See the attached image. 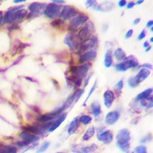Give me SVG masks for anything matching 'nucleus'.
Listing matches in <instances>:
<instances>
[{
    "mask_svg": "<svg viewBox=\"0 0 153 153\" xmlns=\"http://www.w3.org/2000/svg\"><path fill=\"white\" fill-rule=\"evenodd\" d=\"M152 24H153V22H152V20H149V21L147 23V24H146V26H147V27H150V26H151V27H152Z\"/></svg>",
    "mask_w": 153,
    "mask_h": 153,
    "instance_id": "37998d69",
    "label": "nucleus"
},
{
    "mask_svg": "<svg viewBox=\"0 0 153 153\" xmlns=\"http://www.w3.org/2000/svg\"><path fill=\"white\" fill-rule=\"evenodd\" d=\"M66 116H67L66 114H63L62 115H61L58 118V119L51 126H50V127L48 128V131L50 132H52L54 131L56 129H57L60 126V124L65 121Z\"/></svg>",
    "mask_w": 153,
    "mask_h": 153,
    "instance_id": "a211bd4d",
    "label": "nucleus"
},
{
    "mask_svg": "<svg viewBox=\"0 0 153 153\" xmlns=\"http://www.w3.org/2000/svg\"><path fill=\"white\" fill-rule=\"evenodd\" d=\"M126 153H134V152H133V151H128Z\"/></svg>",
    "mask_w": 153,
    "mask_h": 153,
    "instance_id": "8fccbe9b",
    "label": "nucleus"
},
{
    "mask_svg": "<svg viewBox=\"0 0 153 153\" xmlns=\"http://www.w3.org/2000/svg\"><path fill=\"white\" fill-rule=\"evenodd\" d=\"M118 6L120 7H124L126 5V1L125 0H121V1H120L118 3Z\"/></svg>",
    "mask_w": 153,
    "mask_h": 153,
    "instance_id": "4c0bfd02",
    "label": "nucleus"
},
{
    "mask_svg": "<svg viewBox=\"0 0 153 153\" xmlns=\"http://www.w3.org/2000/svg\"><path fill=\"white\" fill-rule=\"evenodd\" d=\"M77 13L75 8L72 6L66 5L63 7L60 13V17L63 20H69L73 18Z\"/></svg>",
    "mask_w": 153,
    "mask_h": 153,
    "instance_id": "9b49d317",
    "label": "nucleus"
},
{
    "mask_svg": "<svg viewBox=\"0 0 153 153\" xmlns=\"http://www.w3.org/2000/svg\"><path fill=\"white\" fill-rule=\"evenodd\" d=\"M96 56H97L96 51L95 50H91L81 54L79 57V63H81L88 62L90 61L94 60L96 57Z\"/></svg>",
    "mask_w": 153,
    "mask_h": 153,
    "instance_id": "ddd939ff",
    "label": "nucleus"
},
{
    "mask_svg": "<svg viewBox=\"0 0 153 153\" xmlns=\"http://www.w3.org/2000/svg\"><path fill=\"white\" fill-rule=\"evenodd\" d=\"M94 30V26L92 22H90L88 23H87L81 29L79 30L78 32V38L81 41H84L90 36H91V33Z\"/></svg>",
    "mask_w": 153,
    "mask_h": 153,
    "instance_id": "39448f33",
    "label": "nucleus"
},
{
    "mask_svg": "<svg viewBox=\"0 0 153 153\" xmlns=\"http://www.w3.org/2000/svg\"><path fill=\"white\" fill-rule=\"evenodd\" d=\"M53 3H54V4H57V5H59V4H65V1H51Z\"/></svg>",
    "mask_w": 153,
    "mask_h": 153,
    "instance_id": "79ce46f5",
    "label": "nucleus"
},
{
    "mask_svg": "<svg viewBox=\"0 0 153 153\" xmlns=\"http://www.w3.org/2000/svg\"><path fill=\"white\" fill-rule=\"evenodd\" d=\"M134 5H135V2H133V1H131V2H130L127 5V8H133L134 6Z\"/></svg>",
    "mask_w": 153,
    "mask_h": 153,
    "instance_id": "ea45409f",
    "label": "nucleus"
},
{
    "mask_svg": "<svg viewBox=\"0 0 153 153\" xmlns=\"http://www.w3.org/2000/svg\"><path fill=\"white\" fill-rule=\"evenodd\" d=\"M151 72L149 70L146 69H142L139 71V72L137 74V75L134 78H130L128 79V84L131 87H135L136 85L142 81H143L145 79L148 78L149 75Z\"/></svg>",
    "mask_w": 153,
    "mask_h": 153,
    "instance_id": "20e7f679",
    "label": "nucleus"
},
{
    "mask_svg": "<svg viewBox=\"0 0 153 153\" xmlns=\"http://www.w3.org/2000/svg\"><path fill=\"white\" fill-rule=\"evenodd\" d=\"M97 148V145L93 143L87 146L76 145L73 146L71 149L74 153H91L96 151Z\"/></svg>",
    "mask_w": 153,
    "mask_h": 153,
    "instance_id": "9d476101",
    "label": "nucleus"
},
{
    "mask_svg": "<svg viewBox=\"0 0 153 153\" xmlns=\"http://www.w3.org/2000/svg\"><path fill=\"white\" fill-rule=\"evenodd\" d=\"M130 133L126 128L120 130L116 136L117 144L118 148L123 152H127L128 151L130 147Z\"/></svg>",
    "mask_w": 153,
    "mask_h": 153,
    "instance_id": "f257e3e1",
    "label": "nucleus"
},
{
    "mask_svg": "<svg viewBox=\"0 0 153 153\" xmlns=\"http://www.w3.org/2000/svg\"><path fill=\"white\" fill-rule=\"evenodd\" d=\"M143 1H137L136 2V4L137 5H140V4H142V3H143Z\"/></svg>",
    "mask_w": 153,
    "mask_h": 153,
    "instance_id": "49530a36",
    "label": "nucleus"
},
{
    "mask_svg": "<svg viewBox=\"0 0 153 153\" xmlns=\"http://www.w3.org/2000/svg\"><path fill=\"white\" fill-rule=\"evenodd\" d=\"M26 14L27 11L25 9H20V7H15L7 12L4 16V21L6 23L19 21L23 19Z\"/></svg>",
    "mask_w": 153,
    "mask_h": 153,
    "instance_id": "7ed1b4c3",
    "label": "nucleus"
},
{
    "mask_svg": "<svg viewBox=\"0 0 153 153\" xmlns=\"http://www.w3.org/2000/svg\"><path fill=\"white\" fill-rule=\"evenodd\" d=\"M91 65L90 63H85L78 66H75L72 69V76L74 78V82L76 86H79L81 84V80L84 78L88 69H90Z\"/></svg>",
    "mask_w": 153,
    "mask_h": 153,
    "instance_id": "f03ea898",
    "label": "nucleus"
},
{
    "mask_svg": "<svg viewBox=\"0 0 153 153\" xmlns=\"http://www.w3.org/2000/svg\"><path fill=\"white\" fill-rule=\"evenodd\" d=\"M88 19V16L86 14H79L72 19L70 23L69 28L71 30H76L86 23Z\"/></svg>",
    "mask_w": 153,
    "mask_h": 153,
    "instance_id": "1a4fd4ad",
    "label": "nucleus"
},
{
    "mask_svg": "<svg viewBox=\"0 0 153 153\" xmlns=\"http://www.w3.org/2000/svg\"><path fill=\"white\" fill-rule=\"evenodd\" d=\"M115 68L119 71H122V72H124L126 71L127 70V68L126 67V66L124 65V64L123 63H120L118 64H116L115 66Z\"/></svg>",
    "mask_w": 153,
    "mask_h": 153,
    "instance_id": "2f4dec72",
    "label": "nucleus"
},
{
    "mask_svg": "<svg viewBox=\"0 0 153 153\" xmlns=\"http://www.w3.org/2000/svg\"><path fill=\"white\" fill-rule=\"evenodd\" d=\"M79 119L77 118H74L70 123L68 129V133L69 134H74L76 130H77L78 126H79Z\"/></svg>",
    "mask_w": 153,
    "mask_h": 153,
    "instance_id": "aec40b11",
    "label": "nucleus"
},
{
    "mask_svg": "<svg viewBox=\"0 0 153 153\" xmlns=\"http://www.w3.org/2000/svg\"><path fill=\"white\" fill-rule=\"evenodd\" d=\"M142 68H146V69H148V70L152 69V65L151 64H149V63H145V64L142 65Z\"/></svg>",
    "mask_w": 153,
    "mask_h": 153,
    "instance_id": "58836bf2",
    "label": "nucleus"
},
{
    "mask_svg": "<svg viewBox=\"0 0 153 153\" xmlns=\"http://www.w3.org/2000/svg\"><path fill=\"white\" fill-rule=\"evenodd\" d=\"M91 120L92 118L91 117L87 115H84L80 117V118H79V121L82 123L84 124H88L90 123H91Z\"/></svg>",
    "mask_w": 153,
    "mask_h": 153,
    "instance_id": "c85d7f7f",
    "label": "nucleus"
},
{
    "mask_svg": "<svg viewBox=\"0 0 153 153\" xmlns=\"http://www.w3.org/2000/svg\"><path fill=\"white\" fill-rule=\"evenodd\" d=\"M146 36V32H145V30H142V32L140 33V34L139 35L138 37H137V39L140 41L142 39H143Z\"/></svg>",
    "mask_w": 153,
    "mask_h": 153,
    "instance_id": "f704fd0d",
    "label": "nucleus"
},
{
    "mask_svg": "<svg viewBox=\"0 0 153 153\" xmlns=\"http://www.w3.org/2000/svg\"><path fill=\"white\" fill-rule=\"evenodd\" d=\"M64 42L71 49H75L77 46V42L75 38L71 35H67L66 36Z\"/></svg>",
    "mask_w": 153,
    "mask_h": 153,
    "instance_id": "6ab92c4d",
    "label": "nucleus"
},
{
    "mask_svg": "<svg viewBox=\"0 0 153 153\" xmlns=\"http://www.w3.org/2000/svg\"><path fill=\"white\" fill-rule=\"evenodd\" d=\"M61 7L59 5L52 3L45 6L44 10L45 16L50 19H54L60 14Z\"/></svg>",
    "mask_w": 153,
    "mask_h": 153,
    "instance_id": "423d86ee",
    "label": "nucleus"
},
{
    "mask_svg": "<svg viewBox=\"0 0 153 153\" xmlns=\"http://www.w3.org/2000/svg\"><path fill=\"white\" fill-rule=\"evenodd\" d=\"M95 2H96V1H87L86 2V5L87 7H90V6L93 5V4Z\"/></svg>",
    "mask_w": 153,
    "mask_h": 153,
    "instance_id": "a19ab883",
    "label": "nucleus"
},
{
    "mask_svg": "<svg viewBox=\"0 0 153 153\" xmlns=\"http://www.w3.org/2000/svg\"><path fill=\"white\" fill-rule=\"evenodd\" d=\"M20 137L23 139V141L18 143V145L20 146H25L32 143H34L39 139V136L25 131L21 133Z\"/></svg>",
    "mask_w": 153,
    "mask_h": 153,
    "instance_id": "0eeeda50",
    "label": "nucleus"
},
{
    "mask_svg": "<svg viewBox=\"0 0 153 153\" xmlns=\"http://www.w3.org/2000/svg\"><path fill=\"white\" fill-rule=\"evenodd\" d=\"M143 46L146 48H147L149 46V43L147 41H145V42H144V43L143 44Z\"/></svg>",
    "mask_w": 153,
    "mask_h": 153,
    "instance_id": "a18cd8bd",
    "label": "nucleus"
},
{
    "mask_svg": "<svg viewBox=\"0 0 153 153\" xmlns=\"http://www.w3.org/2000/svg\"><path fill=\"white\" fill-rule=\"evenodd\" d=\"M114 56L118 60H124L126 57L125 52L121 48H118L114 52Z\"/></svg>",
    "mask_w": 153,
    "mask_h": 153,
    "instance_id": "a878e982",
    "label": "nucleus"
},
{
    "mask_svg": "<svg viewBox=\"0 0 153 153\" xmlns=\"http://www.w3.org/2000/svg\"><path fill=\"white\" fill-rule=\"evenodd\" d=\"M113 62L112 52L110 50L106 51L104 57V65L106 68H109L112 66Z\"/></svg>",
    "mask_w": 153,
    "mask_h": 153,
    "instance_id": "5701e85b",
    "label": "nucleus"
},
{
    "mask_svg": "<svg viewBox=\"0 0 153 153\" xmlns=\"http://www.w3.org/2000/svg\"><path fill=\"white\" fill-rule=\"evenodd\" d=\"M95 133V128L94 127H91L89 128H88V130L85 131V133H84L82 139L84 140H89L90 138H91L93 135Z\"/></svg>",
    "mask_w": 153,
    "mask_h": 153,
    "instance_id": "bb28decb",
    "label": "nucleus"
},
{
    "mask_svg": "<svg viewBox=\"0 0 153 153\" xmlns=\"http://www.w3.org/2000/svg\"><path fill=\"white\" fill-rule=\"evenodd\" d=\"M56 153H66V152H56Z\"/></svg>",
    "mask_w": 153,
    "mask_h": 153,
    "instance_id": "3c124183",
    "label": "nucleus"
},
{
    "mask_svg": "<svg viewBox=\"0 0 153 153\" xmlns=\"http://www.w3.org/2000/svg\"><path fill=\"white\" fill-rule=\"evenodd\" d=\"M120 117L117 111H111L108 112L105 117V123L108 125H113L118 120Z\"/></svg>",
    "mask_w": 153,
    "mask_h": 153,
    "instance_id": "dca6fc26",
    "label": "nucleus"
},
{
    "mask_svg": "<svg viewBox=\"0 0 153 153\" xmlns=\"http://www.w3.org/2000/svg\"><path fill=\"white\" fill-rule=\"evenodd\" d=\"M134 151L135 153H148L147 148L144 145L137 146L136 147H135Z\"/></svg>",
    "mask_w": 153,
    "mask_h": 153,
    "instance_id": "7c9ffc66",
    "label": "nucleus"
},
{
    "mask_svg": "<svg viewBox=\"0 0 153 153\" xmlns=\"http://www.w3.org/2000/svg\"><path fill=\"white\" fill-rule=\"evenodd\" d=\"M97 137L99 141H101L105 144H109L113 140V134L111 131L105 130L100 133Z\"/></svg>",
    "mask_w": 153,
    "mask_h": 153,
    "instance_id": "f8f14e48",
    "label": "nucleus"
},
{
    "mask_svg": "<svg viewBox=\"0 0 153 153\" xmlns=\"http://www.w3.org/2000/svg\"><path fill=\"white\" fill-rule=\"evenodd\" d=\"M151 47L149 45V47H148L147 48H146V49H145V51H149V50H151Z\"/></svg>",
    "mask_w": 153,
    "mask_h": 153,
    "instance_id": "de8ad7c7",
    "label": "nucleus"
},
{
    "mask_svg": "<svg viewBox=\"0 0 153 153\" xmlns=\"http://www.w3.org/2000/svg\"><path fill=\"white\" fill-rule=\"evenodd\" d=\"M152 88H148L146 89L145 90H144L143 91L141 92L140 94H139L136 97V100H142L146 97H148V96H149L151 95V94L152 93Z\"/></svg>",
    "mask_w": 153,
    "mask_h": 153,
    "instance_id": "393cba45",
    "label": "nucleus"
},
{
    "mask_svg": "<svg viewBox=\"0 0 153 153\" xmlns=\"http://www.w3.org/2000/svg\"><path fill=\"white\" fill-rule=\"evenodd\" d=\"M123 80H120L116 84L115 88H117V91H121V89L123 88Z\"/></svg>",
    "mask_w": 153,
    "mask_h": 153,
    "instance_id": "72a5a7b5",
    "label": "nucleus"
},
{
    "mask_svg": "<svg viewBox=\"0 0 153 153\" xmlns=\"http://www.w3.org/2000/svg\"><path fill=\"white\" fill-rule=\"evenodd\" d=\"M115 99V95L112 91L106 90L103 94V103L106 107L110 108Z\"/></svg>",
    "mask_w": 153,
    "mask_h": 153,
    "instance_id": "4468645a",
    "label": "nucleus"
},
{
    "mask_svg": "<svg viewBox=\"0 0 153 153\" xmlns=\"http://www.w3.org/2000/svg\"><path fill=\"white\" fill-rule=\"evenodd\" d=\"M151 140V134H148L147 136H145L144 137H143V139L141 140V142L145 143V142H146Z\"/></svg>",
    "mask_w": 153,
    "mask_h": 153,
    "instance_id": "c9c22d12",
    "label": "nucleus"
},
{
    "mask_svg": "<svg viewBox=\"0 0 153 153\" xmlns=\"http://www.w3.org/2000/svg\"><path fill=\"white\" fill-rule=\"evenodd\" d=\"M140 20V18H137V19H136L134 20V22H133V23H134V25H137V23H139Z\"/></svg>",
    "mask_w": 153,
    "mask_h": 153,
    "instance_id": "c03bdc74",
    "label": "nucleus"
},
{
    "mask_svg": "<svg viewBox=\"0 0 153 153\" xmlns=\"http://www.w3.org/2000/svg\"><path fill=\"white\" fill-rule=\"evenodd\" d=\"M45 5L44 4L40 2H33L29 7V10L31 14H38L43 10H44Z\"/></svg>",
    "mask_w": 153,
    "mask_h": 153,
    "instance_id": "2eb2a0df",
    "label": "nucleus"
},
{
    "mask_svg": "<svg viewBox=\"0 0 153 153\" xmlns=\"http://www.w3.org/2000/svg\"><path fill=\"white\" fill-rule=\"evenodd\" d=\"M123 63L128 69V68H133L136 66L137 65V60L134 56H130L126 57Z\"/></svg>",
    "mask_w": 153,
    "mask_h": 153,
    "instance_id": "f3484780",
    "label": "nucleus"
},
{
    "mask_svg": "<svg viewBox=\"0 0 153 153\" xmlns=\"http://www.w3.org/2000/svg\"><path fill=\"white\" fill-rule=\"evenodd\" d=\"M132 35H133V30L132 29H129L126 32L125 37H126V38H129L132 36Z\"/></svg>",
    "mask_w": 153,
    "mask_h": 153,
    "instance_id": "e433bc0d",
    "label": "nucleus"
},
{
    "mask_svg": "<svg viewBox=\"0 0 153 153\" xmlns=\"http://www.w3.org/2000/svg\"><path fill=\"white\" fill-rule=\"evenodd\" d=\"M91 111L92 114L95 116L97 117L101 114V106L97 102H93L90 105Z\"/></svg>",
    "mask_w": 153,
    "mask_h": 153,
    "instance_id": "412c9836",
    "label": "nucleus"
},
{
    "mask_svg": "<svg viewBox=\"0 0 153 153\" xmlns=\"http://www.w3.org/2000/svg\"><path fill=\"white\" fill-rule=\"evenodd\" d=\"M57 115H58L56 114V113L54 111L53 112H51V113H49V114H46L41 115L39 118V121H41L42 122H47V121H50L53 120Z\"/></svg>",
    "mask_w": 153,
    "mask_h": 153,
    "instance_id": "b1692460",
    "label": "nucleus"
},
{
    "mask_svg": "<svg viewBox=\"0 0 153 153\" xmlns=\"http://www.w3.org/2000/svg\"><path fill=\"white\" fill-rule=\"evenodd\" d=\"M150 42H151V43L153 42V38H152V37H151V38H150Z\"/></svg>",
    "mask_w": 153,
    "mask_h": 153,
    "instance_id": "09e8293b",
    "label": "nucleus"
},
{
    "mask_svg": "<svg viewBox=\"0 0 153 153\" xmlns=\"http://www.w3.org/2000/svg\"><path fill=\"white\" fill-rule=\"evenodd\" d=\"M50 145V143L49 142L45 141L44 142L42 143V144L39 147V148L38 149V150L36 152L37 153H42V152H45L48 148Z\"/></svg>",
    "mask_w": 153,
    "mask_h": 153,
    "instance_id": "c756f323",
    "label": "nucleus"
},
{
    "mask_svg": "<svg viewBox=\"0 0 153 153\" xmlns=\"http://www.w3.org/2000/svg\"><path fill=\"white\" fill-rule=\"evenodd\" d=\"M16 147L10 145H0V153H16Z\"/></svg>",
    "mask_w": 153,
    "mask_h": 153,
    "instance_id": "4be33fe9",
    "label": "nucleus"
},
{
    "mask_svg": "<svg viewBox=\"0 0 153 153\" xmlns=\"http://www.w3.org/2000/svg\"><path fill=\"white\" fill-rule=\"evenodd\" d=\"M96 84H97V83H96V82H94V84L93 85L92 87H91V89L90 90V91H89V92H88V96H87V97H86L85 100L84 102V104L88 100V99L90 98V97L91 96V95L92 94V93H93L94 92V91L95 90V89H96Z\"/></svg>",
    "mask_w": 153,
    "mask_h": 153,
    "instance_id": "473e14b6",
    "label": "nucleus"
},
{
    "mask_svg": "<svg viewBox=\"0 0 153 153\" xmlns=\"http://www.w3.org/2000/svg\"><path fill=\"white\" fill-rule=\"evenodd\" d=\"M97 44V38L96 36H91L90 38L82 41L79 47V51L82 53L91 50Z\"/></svg>",
    "mask_w": 153,
    "mask_h": 153,
    "instance_id": "6e6552de",
    "label": "nucleus"
},
{
    "mask_svg": "<svg viewBox=\"0 0 153 153\" xmlns=\"http://www.w3.org/2000/svg\"><path fill=\"white\" fill-rule=\"evenodd\" d=\"M151 31H152V27H151Z\"/></svg>",
    "mask_w": 153,
    "mask_h": 153,
    "instance_id": "603ef678",
    "label": "nucleus"
},
{
    "mask_svg": "<svg viewBox=\"0 0 153 153\" xmlns=\"http://www.w3.org/2000/svg\"><path fill=\"white\" fill-rule=\"evenodd\" d=\"M141 105L146 108H152V96L150 95L148 97L140 100Z\"/></svg>",
    "mask_w": 153,
    "mask_h": 153,
    "instance_id": "cd10ccee",
    "label": "nucleus"
}]
</instances>
